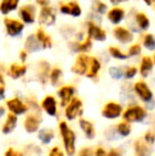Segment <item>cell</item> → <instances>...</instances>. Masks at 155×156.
Masks as SVG:
<instances>
[{
    "label": "cell",
    "instance_id": "cell-32",
    "mask_svg": "<svg viewBox=\"0 0 155 156\" xmlns=\"http://www.w3.org/2000/svg\"><path fill=\"white\" fill-rule=\"evenodd\" d=\"M91 47V41H90V38L89 37H87L86 39H85L83 43L79 44L78 47H77V50L78 51H81V52H85L87 51V50H89Z\"/></svg>",
    "mask_w": 155,
    "mask_h": 156
},
{
    "label": "cell",
    "instance_id": "cell-10",
    "mask_svg": "<svg viewBox=\"0 0 155 156\" xmlns=\"http://www.w3.org/2000/svg\"><path fill=\"white\" fill-rule=\"evenodd\" d=\"M6 106H8V108L10 109L13 114H15V115H20V114H23L28 111L27 105H26L25 103H23L17 98L9 100L8 102H6Z\"/></svg>",
    "mask_w": 155,
    "mask_h": 156
},
{
    "label": "cell",
    "instance_id": "cell-22",
    "mask_svg": "<svg viewBox=\"0 0 155 156\" xmlns=\"http://www.w3.org/2000/svg\"><path fill=\"white\" fill-rule=\"evenodd\" d=\"M17 123V117L15 116V114H9L8 118H6V121L4 123L3 127H2V132L4 134H9L15 129Z\"/></svg>",
    "mask_w": 155,
    "mask_h": 156
},
{
    "label": "cell",
    "instance_id": "cell-18",
    "mask_svg": "<svg viewBox=\"0 0 155 156\" xmlns=\"http://www.w3.org/2000/svg\"><path fill=\"white\" fill-rule=\"evenodd\" d=\"M107 17L110 19V21L112 23H121V20L123 19L124 17V11L123 9H120V8H114L108 12Z\"/></svg>",
    "mask_w": 155,
    "mask_h": 156
},
{
    "label": "cell",
    "instance_id": "cell-44",
    "mask_svg": "<svg viewBox=\"0 0 155 156\" xmlns=\"http://www.w3.org/2000/svg\"><path fill=\"white\" fill-rule=\"evenodd\" d=\"M36 1H37V3L39 5L45 6V5H48V4H49L50 0H36Z\"/></svg>",
    "mask_w": 155,
    "mask_h": 156
},
{
    "label": "cell",
    "instance_id": "cell-9",
    "mask_svg": "<svg viewBox=\"0 0 155 156\" xmlns=\"http://www.w3.org/2000/svg\"><path fill=\"white\" fill-rule=\"evenodd\" d=\"M88 37L98 41H103L106 39V32L100 27H98L96 23H88Z\"/></svg>",
    "mask_w": 155,
    "mask_h": 156
},
{
    "label": "cell",
    "instance_id": "cell-45",
    "mask_svg": "<svg viewBox=\"0 0 155 156\" xmlns=\"http://www.w3.org/2000/svg\"><path fill=\"white\" fill-rule=\"evenodd\" d=\"M107 156H120V153L117 150H111Z\"/></svg>",
    "mask_w": 155,
    "mask_h": 156
},
{
    "label": "cell",
    "instance_id": "cell-36",
    "mask_svg": "<svg viewBox=\"0 0 155 156\" xmlns=\"http://www.w3.org/2000/svg\"><path fill=\"white\" fill-rule=\"evenodd\" d=\"M137 73V69L135 67H131V68H128V70L125 71V76L128 79H132L135 74Z\"/></svg>",
    "mask_w": 155,
    "mask_h": 156
},
{
    "label": "cell",
    "instance_id": "cell-2",
    "mask_svg": "<svg viewBox=\"0 0 155 156\" xmlns=\"http://www.w3.org/2000/svg\"><path fill=\"white\" fill-rule=\"evenodd\" d=\"M147 116V112L139 105L131 106L123 113V118L128 122H137L145 119Z\"/></svg>",
    "mask_w": 155,
    "mask_h": 156
},
{
    "label": "cell",
    "instance_id": "cell-42",
    "mask_svg": "<svg viewBox=\"0 0 155 156\" xmlns=\"http://www.w3.org/2000/svg\"><path fill=\"white\" fill-rule=\"evenodd\" d=\"M96 156H107V153L105 152V150L102 148H99L96 151Z\"/></svg>",
    "mask_w": 155,
    "mask_h": 156
},
{
    "label": "cell",
    "instance_id": "cell-14",
    "mask_svg": "<svg viewBox=\"0 0 155 156\" xmlns=\"http://www.w3.org/2000/svg\"><path fill=\"white\" fill-rule=\"evenodd\" d=\"M75 93V88L72 86H64L58 90V96L61 98V104L62 106H66L69 103V101L71 100Z\"/></svg>",
    "mask_w": 155,
    "mask_h": 156
},
{
    "label": "cell",
    "instance_id": "cell-35",
    "mask_svg": "<svg viewBox=\"0 0 155 156\" xmlns=\"http://www.w3.org/2000/svg\"><path fill=\"white\" fill-rule=\"evenodd\" d=\"M110 73L112 74V76H114L115 79H119V78H121V76H122L121 70L118 69V68H111Z\"/></svg>",
    "mask_w": 155,
    "mask_h": 156
},
{
    "label": "cell",
    "instance_id": "cell-31",
    "mask_svg": "<svg viewBox=\"0 0 155 156\" xmlns=\"http://www.w3.org/2000/svg\"><path fill=\"white\" fill-rule=\"evenodd\" d=\"M143 45L147 49L149 50H154L155 48V41L152 34H147L143 38Z\"/></svg>",
    "mask_w": 155,
    "mask_h": 156
},
{
    "label": "cell",
    "instance_id": "cell-38",
    "mask_svg": "<svg viewBox=\"0 0 155 156\" xmlns=\"http://www.w3.org/2000/svg\"><path fill=\"white\" fill-rule=\"evenodd\" d=\"M49 156H64V154H63V152L58 148V147H55V148H53L51 150Z\"/></svg>",
    "mask_w": 155,
    "mask_h": 156
},
{
    "label": "cell",
    "instance_id": "cell-39",
    "mask_svg": "<svg viewBox=\"0 0 155 156\" xmlns=\"http://www.w3.org/2000/svg\"><path fill=\"white\" fill-rule=\"evenodd\" d=\"M4 156H23V154L20 152H16L14 149H9Z\"/></svg>",
    "mask_w": 155,
    "mask_h": 156
},
{
    "label": "cell",
    "instance_id": "cell-13",
    "mask_svg": "<svg viewBox=\"0 0 155 156\" xmlns=\"http://www.w3.org/2000/svg\"><path fill=\"white\" fill-rule=\"evenodd\" d=\"M114 35L120 43H123V44L131 43V41L134 39V36H133L132 32H130L128 29L122 28V27H117L116 29L114 30Z\"/></svg>",
    "mask_w": 155,
    "mask_h": 156
},
{
    "label": "cell",
    "instance_id": "cell-6",
    "mask_svg": "<svg viewBox=\"0 0 155 156\" xmlns=\"http://www.w3.org/2000/svg\"><path fill=\"white\" fill-rule=\"evenodd\" d=\"M82 107V101L79 98H71L68 106L66 107V117L69 120L75 119Z\"/></svg>",
    "mask_w": 155,
    "mask_h": 156
},
{
    "label": "cell",
    "instance_id": "cell-43",
    "mask_svg": "<svg viewBox=\"0 0 155 156\" xmlns=\"http://www.w3.org/2000/svg\"><path fill=\"white\" fill-rule=\"evenodd\" d=\"M3 93H4V80L1 74H0V96L3 94Z\"/></svg>",
    "mask_w": 155,
    "mask_h": 156
},
{
    "label": "cell",
    "instance_id": "cell-11",
    "mask_svg": "<svg viewBox=\"0 0 155 156\" xmlns=\"http://www.w3.org/2000/svg\"><path fill=\"white\" fill-rule=\"evenodd\" d=\"M20 17L26 23H32L35 20V6L32 4L23 5L20 9Z\"/></svg>",
    "mask_w": 155,
    "mask_h": 156
},
{
    "label": "cell",
    "instance_id": "cell-34",
    "mask_svg": "<svg viewBox=\"0 0 155 156\" xmlns=\"http://www.w3.org/2000/svg\"><path fill=\"white\" fill-rule=\"evenodd\" d=\"M141 52V47L138 45V44H136V45H133L131 46L130 50H129V56H133V55H138L139 53Z\"/></svg>",
    "mask_w": 155,
    "mask_h": 156
},
{
    "label": "cell",
    "instance_id": "cell-23",
    "mask_svg": "<svg viewBox=\"0 0 155 156\" xmlns=\"http://www.w3.org/2000/svg\"><path fill=\"white\" fill-rule=\"evenodd\" d=\"M36 38L39 41V44L41 45L43 48H51L52 47V41L50 38L49 35H47L45 32L41 29L37 30V33H36Z\"/></svg>",
    "mask_w": 155,
    "mask_h": 156
},
{
    "label": "cell",
    "instance_id": "cell-30",
    "mask_svg": "<svg viewBox=\"0 0 155 156\" xmlns=\"http://www.w3.org/2000/svg\"><path fill=\"white\" fill-rule=\"evenodd\" d=\"M118 133L122 136H128L131 133V124L126 122H121L118 124Z\"/></svg>",
    "mask_w": 155,
    "mask_h": 156
},
{
    "label": "cell",
    "instance_id": "cell-16",
    "mask_svg": "<svg viewBox=\"0 0 155 156\" xmlns=\"http://www.w3.org/2000/svg\"><path fill=\"white\" fill-rule=\"evenodd\" d=\"M100 62L98 61V58H89V61H88V68H87V71H86V76L88 78H93L98 74L100 70Z\"/></svg>",
    "mask_w": 155,
    "mask_h": 156
},
{
    "label": "cell",
    "instance_id": "cell-40",
    "mask_svg": "<svg viewBox=\"0 0 155 156\" xmlns=\"http://www.w3.org/2000/svg\"><path fill=\"white\" fill-rule=\"evenodd\" d=\"M145 138H146V141H147V142H149V144H153V141H154L153 133H150V132H148V133L146 134Z\"/></svg>",
    "mask_w": 155,
    "mask_h": 156
},
{
    "label": "cell",
    "instance_id": "cell-17",
    "mask_svg": "<svg viewBox=\"0 0 155 156\" xmlns=\"http://www.w3.org/2000/svg\"><path fill=\"white\" fill-rule=\"evenodd\" d=\"M39 124H41V120L32 115L28 116L25 120V129L29 133H34V132L37 131Z\"/></svg>",
    "mask_w": 155,
    "mask_h": 156
},
{
    "label": "cell",
    "instance_id": "cell-37",
    "mask_svg": "<svg viewBox=\"0 0 155 156\" xmlns=\"http://www.w3.org/2000/svg\"><path fill=\"white\" fill-rule=\"evenodd\" d=\"M96 10L99 13H101V14H103L106 11V4H104L103 2H97V4H96Z\"/></svg>",
    "mask_w": 155,
    "mask_h": 156
},
{
    "label": "cell",
    "instance_id": "cell-48",
    "mask_svg": "<svg viewBox=\"0 0 155 156\" xmlns=\"http://www.w3.org/2000/svg\"><path fill=\"white\" fill-rule=\"evenodd\" d=\"M143 1H145L146 3L148 4V5H151V4L153 3V1H154V0H143Z\"/></svg>",
    "mask_w": 155,
    "mask_h": 156
},
{
    "label": "cell",
    "instance_id": "cell-5",
    "mask_svg": "<svg viewBox=\"0 0 155 156\" xmlns=\"http://www.w3.org/2000/svg\"><path fill=\"white\" fill-rule=\"evenodd\" d=\"M88 61L89 58L86 54H80L77 58V60H76L75 64H73L72 68H71L72 72L80 74V76L85 74L87 71V68H88Z\"/></svg>",
    "mask_w": 155,
    "mask_h": 156
},
{
    "label": "cell",
    "instance_id": "cell-3",
    "mask_svg": "<svg viewBox=\"0 0 155 156\" xmlns=\"http://www.w3.org/2000/svg\"><path fill=\"white\" fill-rule=\"evenodd\" d=\"M54 23H55V13H54L53 9L48 5L43 6L41 14H39V23L46 26V27H49Z\"/></svg>",
    "mask_w": 155,
    "mask_h": 156
},
{
    "label": "cell",
    "instance_id": "cell-24",
    "mask_svg": "<svg viewBox=\"0 0 155 156\" xmlns=\"http://www.w3.org/2000/svg\"><path fill=\"white\" fill-rule=\"evenodd\" d=\"M135 153L136 156H150L151 155V149L143 141H137L135 144Z\"/></svg>",
    "mask_w": 155,
    "mask_h": 156
},
{
    "label": "cell",
    "instance_id": "cell-20",
    "mask_svg": "<svg viewBox=\"0 0 155 156\" xmlns=\"http://www.w3.org/2000/svg\"><path fill=\"white\" fill-rule=\"evenodd\" d=\"M153 68V60L151 56H143L140 65V74L143 76H148Z\"/></svg>",
    "mask_w": 155,
    "mask_h": 156
},
{
    "label": "cell",
    "instance_id": "cell-29",
    "mask_svg": "<svg viewBox=\"0 0 155 156\" xmlns=\"http://www.w3.org/2000/svg\"><path fill=\"white\" fill-rule=\"evenodd\" d=\"M108 51H110V54L113 58H118V60H125V58H129L128 54H124L123 52H121L116 47H110L108 48Z\"/></svg>",
    "mask_w": 155,
    "mask_h": 156
},
{
    "label": "cell",
    "instance_id": "cell-46",
    "mask_svg": "<svg viewBox=\"0 0 155 156\" xmlns=\"http://www.w3.org/2000/svg\"><path fill=\"white\" fill-rule=\"evenodd\" d=\"M26 58H27V53H26L25 51H23L20 53V58H21V61H23V62H25L26 61Z\"/></svg>",
    "mask_w": 155,
    "mask_h": 156
},
{
    "label": "cell",
    "instance_id": "cell-19",
    "mask_svg": "<svg viewBox=\"0 0 155 156\" xmlns=\"http://www.w3.org/2000/svg\"><path fill=\"white\" fill-rule=\"evenodd\" d=\"M18 3L19 0H2L0 3V12L2 14H8V13L16 10Z\"/></svg>",
    "mask_w": 155,
    "mask_h": 156
},
{
    "label": "cell",
    "instance_id": "cell-26",
    "mask_svg": "<svg viewBox=\"0 0 155 156\" xmlns=\"http://www.w3.org/2000/svg\"><path fill=\"white\" fill-rule=\"evenodd\" d=\"M26 47H27V49L29 50V51H35V50H39L41 48H43L41 46V44H39V41H37V38H36L34 35H32V36L27 38Z\"/></svg>",
    "mask_w": 155,
    "mask_h": 156
},
{
    "label": "cell",
    "instance_id": "cell-1",
    "mask_svg": "<svg viewBox=\"0 0 155 156\" xmlns=\"http://www.w3.org/2000/svg\"><path fill=\"white\" fill-rule=\"evenodd\" d=\"M60 131L61 135L63 136V140H64L65 149L66 152L69 156H72L76 152V147H75V141H76V135L68 127L66 122H61L60 123Z\"/></svg>",
    "mask_w": 155,
    "mask_h": 156
},
{
    "label": "cell",
    "instance_id": "cell-25",
    "mask_svg": "<svg viewBox=\"0 0 155 156\" xmlns=\"http://www.w3.org/2000/svg\"><path fill=\"white\" fill-rule=\"evenodd\" d=\"M80 126H81V129L84 131V133H85V135L87 136V138H93L95 137V135H96L95 129H93V124H91L89 121H87V120H85V119H81L80 120Z\"/></svg>",
    "mask_w": 155,
    "mask_h": 156
},
{
    "label": "cell",
    "instance_id": "cell-21",
    "mask_svg": "<svg viewBox=\"0 0 155 156\" xmlns=\"http://www.w3.org/2000/svg\"><path fill=\"white\" fill-rule=\"evenodd\" d=\"M26 71H27V66L13 64V65H11L10 69H9V74L13 79H18L20 76H23L26 73Z\"/></svg>",
    "mask_w": 155,
    "mask_h": 156
},
{
    "label": "cell",
    "instance_id": "cell-33",
    "mask_svg": "<svg viewBox=\"0 0 155 156\" xmlns=\"http://www.w3.org/2000/svg\"><path fill=\"white\" fill-rule=\"evenodd\" d=\"M62 74V71H61L58 68H54L53 70L51 71V74H50V80H51V83L53 85H55L56 83L58 82L60 80V76Z\"/></svg>",
    "mask_w": 155,
    "mask_h": 156
},
{
    "label": "cell",
    "instance_id": "cell-47",
    "mask_svg": "<svg viewBox=\"0 0 155 156\" xmlns=\"http://www.w3.org/2000/svg\"><path fill=\"white\" fill-rule=\"evenodd\" d=\"M124 1H128V0H111V2L114 4H117V3H120V2H124Z\"/></svg>",
    "mask_w": 155,
    "mask_h": 156
},
{
    "label": "cell",
    "instance_id": "cell-15",
    "mask_svg": "<svg viewBox=\"0 0 155 156\" xmlns=\"http://www.w3.org/2000/svg\"><path fill=\"white\" fill-rule=\"evenodd\" d=\"M41 107L49 114L50 116H55L56 114V101L54 97L47 96L41 102Z\"/></svg>",
    "mask_w": 155,
    "mask_h": 156
},
{
    "label": "cell",
    "instance_id": "cell-8",
    "mask_svg": "<svg viewBox=\"0 0 155 156\" xmlns=\"http://www.w3.org/2000/svg\"><path fill=\"white\" fill-rule=\"evenodd\" d=\"M60 11L64 14L71 15L73 17H78L81 15L82 10H81V6L79 5V3L75 1L67 2V3H63L60 5Z\"/></svg>",
    "mask_w": 155,
    "mask_h": 156
},
{
    "label": "cell",
    "instance_id": "cell-41",
    "mask_svg": "<svg viewBox=\"0 0 155 156\" xmlns=\"http://www.w3.org/2000/svg\"><path fill=\"white\" fill-rule=\"evenodd\" d=\"M79 156H93V152L90 151V149H83V150H81L80 154Z\"/></svg>",
    "mask_w": 155,
    "mask_h": 156
},
{
    "label": "cell",
    "instance_id": "cell-27",
    "mask_svg": "<svg viewBox=\"0 0 155 156\" xmlns=\"http://www.w3.org/2000/svg\"><path fill=\"white\" fill-rule=\"evenodd\" d=\"M136 20L138 26L140 27V29L147 30L150 26V20L148 18V16L143 13H137L136 14Z\"/></svg>",
    "mask_w": 155,
    "mask_h": 156
},
{
    "label": "cell",
    "instance_id": "cell-28",
    "mask_svg": "<svg viewBox=\"0 0 155 156\" xmlns=\"http://www.w3.org/2000/svg\"><path fill=\"white\" fill-rule=\"evenodd\" d=\"M39 139L44 142V144H49L51 141V139L54 137V134L50 129H43V131L39 133Z\"/></svg>",
    "mask_w": 155,
    "mask_h": 156
},
{
    "label": "cell",
    "instance_id": "cell-4",
    "mask_svg": "<svg viewBox=\"0 0 155 156\" xmlns=\"http://www.w3.org/2000/svg\"><path fill=\"white\" fill-rule=\"evenodd\" d=\"M4 26H5L6 32H8V34L10 36H16L19 33H21L23 28H25L23 23H20L19 20H16V19L9 18V17H6L4 19Z\"/></svg>",
    "mask_w": 155,
    "mask_h": 156
},
{
    "label": "cell",
    "instance_id": "cell-7",
    "mask_svg": "<svg viewBox=\"0 0 155 156\" xmlns=\"http://www.w3.org/2000/svg\"><path fill=\"white\" fill-rule=\"evenodd\" d=\"M121 112H122V107L119 104H117L115 102H108L104 106V108L102 109V115L105 118L113 119V118L119 117Z\"/></svg>",
    "mask_w": 155,
    "mask_h": 156
},
{
    "label": "cell",
    "instance_id": "cell-12",
    "mask_svg": "<svg viewBox=\"0 0 155 156\" xmlns=\"http://www.w3.org/2000/svg\"><path fill=\"white\" fill-rule=\"evenodd\" d=\"M134 88H135L136 94H138L143 101H150L152 99V97H153L152 91L150 90L149 86H148L145 82H141V81L140 82H137L136 84H135Z\"/></svg>",
    "mask_w": 155,
    "mask_h": 156
}]
</instances>
